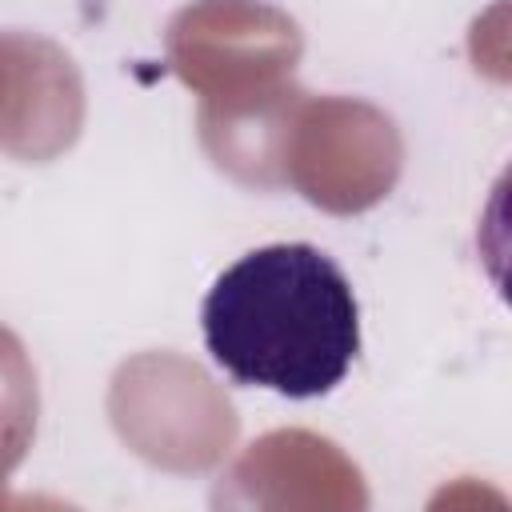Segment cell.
<instances>
[{
	"mask_svg": "<svg viewBox=\"0 0 512 512\" xmlns=\"http://www.w3.org/2000/svg\"><path fill=\"white\" fill-rule=\"evenodd\" d=\"M204 344L236 384L288 400L324 396L360 352L356 292L316 244L256 248L208 288Z\"/></svg>",
	"mask_w": 512,
	"mask_h": 512,
	"instance_id": "cell-1",
	"label": "cell"
}]
</instances>
